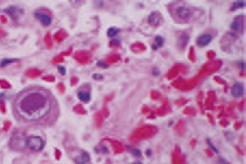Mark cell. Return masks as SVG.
<instances>
[{
  "label": "cell",
  "instance_id": "obj_17",
  "mask_svg": "<svg viewBox=\"0 0 246 164\" xmlns=\"http://www.w3.org/2000/svg\"><path fill=\"white\" fill-rule=\"evenodd\" d=\"M155 40L156 41V45L158 47H161L164 45V38H162V37L160 36H157L155 38Z\"/></svg>",
  "mask_w": 246,
  "mask_h": 164
},
{
  "label": "cell",
  "instance_id": "obj_26",
  "mask_svg": "<svg viewBox=\"0 0 246 164\" xmlns=\"http://www.w3.org/2000/svg\"><path fill=\"white\" fill-rule=\"evenodd\" d=\"M158 48L159 47L157 46L156 45V44H153L152 46V48L153 49V50H157L158 49Z\"/></svg>",
  "mask_w": 246,
  "mask_h": 164
},
{
  "label": "cell",
  "instance_id": "obj_18",
  "mask_svg": "<svg viewBox=\"0 0 246 164\" xmlns=\"http://www.w3.org/2000/svg\"><path fill=\"white\" fill-rule=\"evenodd\" d=\"M57 69L59 73H60L62 75H65L66 74V69L63 65H58L57 67Z\"/></svg>",
  "mask_w": 246,
  "mask_h": 164
},
{
  "label": "cell",
  "instance_id": "obj_5",
  "mask_svg": "<svg viewBox=\"0 0 246 164\" xmlns=\"http://www.w3.org/2000/svg\"><path fill=\"white\" fill-rule=\"evenodd\" d=\"M35 16L45 26H49L52 23V18L45 13L36 12L35 13Z\"/></svg>",
  "mask_w": 246,
  "mask_h": 164
},
{
  "label": "cell",
  "instance_id": "obj_7",
  "mask_svg": "<svg viewBox=\"0 0 246 164\" xmlns=\"http://www.w3.org/2000/svg\"><path fill=\"white\" fill-rule=\"evenodd\" d=\"M244 92V88L243 85L240 83H236L232 86L231 90L232 95L235 98L241 97Z\"/></svg>",
  "mask_w": 246,
  "mask_h": 164
},
{
  "label": "cell",
  "instance_id": "obj_19",
  "mask_svg": "<svg viewBox=\"0 0 246 164\" xmlns=\"http://www.w3.org/2000/svg\"><path fill=\"white\" fill-rule=\"evenodd\" d=\"M207 144H208L209 146V147H210V148H211V149L214 151V152L216 153H218V149H217L216 147L214 145V144H212V142L209 139L207 140Z\"/></svg>",
  "mask_w": 246,
  "mask_h": 164
},
{
  "label": "cell",
  "instance_id": "obj_25",
  "mask_svg": "<svg viewBox=\"0 0 246 164\" xmlns=\"http://www.w3.org/2000/svg\"><path fill=\"white\" fill-rule=\"evenodd\" d=\"M160 73V72L158 70H155L153 71V75H158Z\"/></svg>",
  "mask_w": 246,
  "mask_h": 164
},
{
  "label": "cell",
  "instance_id": "obj_27",
  "mask_svg": "<svg viewBox=\"0 0 246 164\" xmlns=\"http://www.w3.org/2000/svg\"><path fill=\"white\" fill-rule=\"evenodd\" d=\"M152 154V152L150 150H148L146 152V154H147V155H148V156H150Z\"/></svg>",
  "mask_w": 246,
  "mask_h": 164
},
{
  "label": "cell",
  "instance_id": "obj_10",
  "mask_svg": "<svg viewBox=\"0 0 246 164\" xmlns=\"http://www.w3.org/2000/svg\"><path fill=\"white\" fill-rule=\"evenodd\" d=\"M40 72L38 69L36 68H30L27 70L25 72V75L27 77L30 78L37 77L40 75Z\"/></svg>",
  "mask_w": 246,
  "mask_h": 164
},
{
  "label": "cell",
  "instance_id": "obj_12",
  "mask_svg": "<svg viewBox=\"0 0 246 164\" xmlns=\"http://www.w3.org/2000/svg\"><path fill=\"white\" fill-rule=\"evenodd\" d=\"M16 60H18V59H5L2 60L1 62H0V66L3 67L5 66H7V65L10 64V63H13L14 62H16Z\"/></svg>",
  "mask_w": 246,
  "mask_h": 164
},
{
  "label": "cell",
  "instance_id": "obj_3",
  "mask_svg": "<svg viewBox=\"0 0 246 164\" xmlns=\"http://www.w3.org/2000/svg\"><path fill=\"white\" fill-rule=\"evenodd\" d=\"M77 96L80 101L84 103H88L91 99L90 87H82L78 90Z\"/></svg>",
  "mask_w": 246,
  "mask_h": 164
},
{
  "label": "cell",
  "instance_id": "obj_21",
  "mask_svg": "<svg viewBox=\"0 0 246 164\" xmlns=\"http://www.w3.org/2000/svg\"><path fill=\"white\" fill-rule=\"evenodd\" d=\"M11 125V123L10 122H5V123H4V130L5 131L8 130L9 128L10 127Z\"/></svg>",
  "mask_w": 246,
  "mask_h": 164
},
{
  "label": "cell",
  "instance_id": "obj_14",
  "mask_svg": "<svg viewBox=\"0 0 246 164\" xmlns=\"http://www.w3.org/2000/svg\"><path fill=\"white\" fill-rule=\"evenodd\" d=\"M240 26V21L238 19H235L231 24V28L233 31H237Z\"/></svg>",
  "mask_w": 246,
  "mask_h": 164
},
{
  "label": "cell",
  "instance_id": "obj_2",
  "mask_svg": "<svg viewBox=\"0 0 246 164\" xmlns=\"http://www.w3.org/2000/svg\"><path fill=\"white\" fill-rule=\"evenodd\" d=\"M26 145L34 151H39L44 147V142L42 139L38 136L29 137L26 140Z\"/></svg>",
  "mask_w": 246,
  "mask_h": 164
},
{
  "label": "cell",
  "instance_id": "obj_28",
  "mask_svg": "<svg viewBox=\"0 0 246 164\" xmlns=\"http://www.w3.org/2000/svg\"><path fill=\"white\" fill-rule=\"evenodd\" d=\"M240 66L241 67L242 69L245 70V63H241L240 64Z\"/></svg>",
  "mask_w": 246,
  "mask_h": 164
},
{
  "label": "cell",
  "instance_id": "obj_9",
  "mask_svg": "<svg viewBox=\"0 0 246 164\" xmlns=\"http://www.w3.org/2000/svg\"><path fill=\"white\" fill-rule=\"evenodd\" d=\"M212 39V36L211 34H204L197 38V44L199 47H204L209 44Z\"/></svg>",
  "mask_w": 246,
  "mask_h": 164
},
{
  "label": "cell",
  "instance_id": "obj_23",
  "mask_svg": "<svg viewBox=\"0 0 246 164\" xmlns=\"http://www.w3.org/2000/svg\"><path fill=\"white\" fill-rule=\"evenodd\" d=\"M0 21L2 22L3 24H5L7 22V18L3 15H2L0 16Z\"/></svg>",
  "mask_w": 246,
  "mask_h": 164
},
{
  "label": "cell",
  "instance_id": "obj_4",
  "mask_svg": "<svg viewBox=\"0 0 246 164\" xmlns=\"http://www.w3.org/2000/svg\"><path fill=\"white\" fill-rule=\"evenodd\" d=\"M5 12L13 20L18 19L22 15L23 11L16 6H9L5 10Z\"/></svg>",
  "mask_w": 246,
  "mask_h": 164
},
{
  "label": "cell",
  "instance_id": "obj_1",
  "mask_svg": "<svg viewBox=\"0 0 246 164\" xmlns=\"http://www.w3.org/2000/svg\"><path fill=\"white\" fill-rule=\"evenodd\" d=\"M16 117L27 121L51 126L57 121L60 109L53 94L46 88L33 87L18 94L13 102Z\"/></svg>",
  "mask_w": 246,
  "mask_h": 164
},
{
  "label": "cell",
  "instance_id": "obj_29",
  "mask_svg": "<svg viewBox=\"0 0 246 164\" xmlns=\"http://www.w3.org/2000/svg\"><path fill=\"white\" fill-rule=\"evenodd\" d=\"M133 164H142V163L140 162H139V161H137V162H136L134 163Z\"/></svg>",
  "mask_w": 246,
  "mask_h": 164
},
{
  "label": "cell",
  "instance_id": "obj_8",
  "mask_svg": "<svg viewBox=\"0 0 246 164\" xmlns=\"http://www.w3.org/2000/svg\"><path fill=\"white\" fill-rule=\"evenodd\" d=\"M162 21V15L158 11L152 12L149 15L148 22L153 26H158Z\"/></svg>",
  "mask_w": 246,
  "mask_h": 164
},
{
  "label": "cell",
  "instance_id": "obj_11",
  "mask_svg": "<svg viewBox=\"0 0 246 164\" xmlns=\"http://www.w3.org/2000/svg\"><path fill=\"white\" fill-rule=\"evenodd\" d=\"M90 159V157L86 152H83L81 154L80 157L76 159V163L78 164H84L88 162Z\"/></svg>",
  "mask_w": 246,
  "mask_h": 164
},
{
  "label": "cell",
  "instance_id": "obj_24",
  "mask_svg": "<svg viewBox=\"0 0 246 164\" xmlns=\"http://www.w3.org/2000/svg\"><path fill=\"white\" fill-rule=\"evenodd\" d=\"M5 35H6V33L5 32V31H3V30H2V28H0V38H1L2 37H5Z\"/></svg>",
  "mask_w": 246,
  "mask_h": 164
},
{
  "label": "cell",
  "instance_id": "obj_22",
  "mask_svg": "<svg viewBox=\"0 0 246 164\" xmlns=\"http://www.w3.org/2000/svg\"><path fill=\"white\" fill-rule=\"evenodd\" d=\"M218 163L219 164H230L224 158H219L218 159Z\"/></svg>",
  "mask_w": 246,
  "mask_h": 164
},
{
  "label": "cell",
  "instance_id": "obj_16",
  "mask_svg": "<svg viewBox=\"0 0 246 164\" xmlns=\"http://www.w3.org/2000/svg\"><path fill=\"white\" fill-rule=\"evenodd\" d=\"M0 87L3 89H9L11 87V85L6 80L0 79Z\"/></svg>",
  "mask_w": 246,
  "mask_h": 164
},
{
  "label": "cell",
  "instance_id": "obj_15",
  "mask_svg": "<svg viewBox=\"0 0 246 164\" xmlns=\"http://www.w3.org/2000/svg\"><path fill=\"white\" fill-rule=\"evenodd\" d=\"M118 30L115 27H111L109 28L107 31V35L108 37L113 38L115 37L118 33Z\"/></svg>",
  "mask_w": 246,
  "mask_h": 164
},
{
  "label": "cell",
  "instance_id": "obj_6",
  "mask_svg": "<svg viewBox=\"0 0 246 164\" xmlns=\"http://www.w3.org/2000/svg\"><path fill=\"white\" fill-rule=\"evenodd\" d=\"M176 13L178 17L182 20H187L191 16V12L188 8L184 6L178 7L176 10Z\"/></svg>",
  "mask_w": 246,
  "mask_h": 164
},
{
  "label": "cell",
  "instance_id": "obj_20",
  "mask_svg": "<svg viewBox=\"0 0 246 164\" xmlns=\"http://www.w3.org/2000/svg\"><path fill=\"white\" fill-rule=\"evenodd\" d=\"M0 110L2 112V113H5L6 112V108H5V105L3 101H2L0 102Z\"/></svg>",
  "mask_w": 246,
  "mask_h": 164
},
{
  "label": "cell",
  "instance_id": "obj_13",
  "mask_svg": "<svg viewBox=\"0 0 246 164\" xmlns=\"http://www.w3.org/2000/svg\"><path fill=\"white\" fill-rule=\"evenodd\" d=\"M246 5V3L244 1H237L233 3L231 9L232 10H235L238 8H241L245 7Z\"/></svg>",
  "mask_w": 246,
  "mask_h": 164
}]
</instances>
